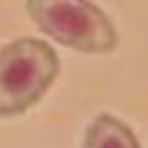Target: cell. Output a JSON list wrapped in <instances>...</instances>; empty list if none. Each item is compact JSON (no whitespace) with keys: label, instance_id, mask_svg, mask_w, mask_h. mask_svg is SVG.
<instances>
[{"label":"cell","instance_id":"3957f363","mask_svg":"<svg viewBox=\"0 0 148 148\" xmlns=\"http://www.w3.org/2000/svg\"><path fill=\"white\" fill-rule=\"evenodd\" d=\"M83 148H141L131 126L110 113H100L87 125Z\"/></svg>","mask_w":148,"mask_h":148},{"label":"cell","instance_id":"7a4b0ae2","mask_svg":"<svg viewBox=\"0 0 148 148\" xmlns=\"http://www.w3.org/2000/svg\"><path fill=\"white\" fill-rule=\"evenodd\" d=\"M36 28L57 44L86 54H106L118 45V31L92 0H25Z\"/></svg>","mask_w":148,"mask_h":148},{"label":"cell","instance_id":"6da1fadb","mask_svg":"<svg viewBox=\"0 0 148 148\" xmlns=\"http://www.w3.org/2000/svg\"><path fill=\"white\" fill-rule=\"evenodd\" d=\"M54 47L36 36H21L0 48V118L25 113L52 86L60 71Z\"/></svg>","mask_w":148,"mask_h":148}]
</instances>
